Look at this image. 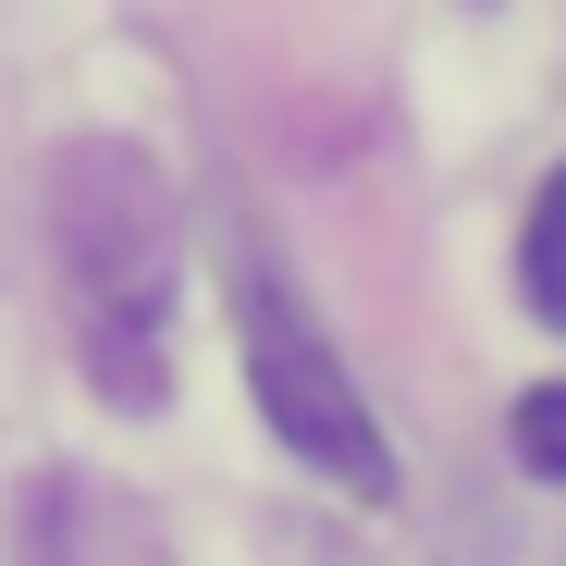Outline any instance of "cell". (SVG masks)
<instances>
[{"mask_svg":"<svg viewBox=\"0 0 566 566\" xmlns=\"http://www.w3.org/2000/svg\"><path fill=\"white\" fill-rule=\"evenodd\" d=\"M50 259H62L74 369L99 382V407L148 419L172 395L185 247H172V185H160V160L136 136H74L50 160Z\"/></svg>","mask_w":566,"mask_h":566,"instance_id":"cell-1","label":"cell"},{"mask_svg":"<svg viewBox=\"0 0 566 566\" xmlns=\"http://www.w3.org/2000/svg\"><path fill=\"white\" fill-rule=\"evenodd\" d=\"M234 345H247V395H259L271 443L296 455V468H321L333 493L395 505V443H382V419H369L357 369L333 357V333L308 321V296H296L259 247L234 259Z\"/></svg>","mask_w":566,"mask_h":566,"instance_id":"cell-2","label":"cell"},{"mask_svg":"<svg viewBox=\"0 0 566 566\" xmlns=\"http://www.w3.org/2000/svg\"><path fill=\"white\" fill-rule=\"evenodd\" d=\"M25 566H160V530H148L136 493L62 468V481H38V505H25Z\"/></svg>","mask_w":566,"mask_h":566,"instance_id":"cell-3","label":"cell"},{"mask_svg":"<svg viewBox=\"0 0 566 566\" xmlns=\"http://www.w3.org/2000/svg\"><path fill=\"white\" fill-rule=\"evenodd\" d=\"M517 296L566 333V160L542 172V198H530V222H517Z\"/></svg>","mask_w":566,"mask_h":566,"instance_id":"cell-4","label":"cell"},{"mask_svg":"<svg viewBox=\"0 0 566 566\" xmlns=\"http://www.w3.org/2000/svg\"><path fill=\"white\" fill-rule=\"evenodd\" d=\"M505 443H517V468H530V481H566V382H542V395H517V419H505Z\"/></svg>","mask_w":566,"mask_h":566,"instance_id":"cell-5","label":"cell"}]
</instances>
